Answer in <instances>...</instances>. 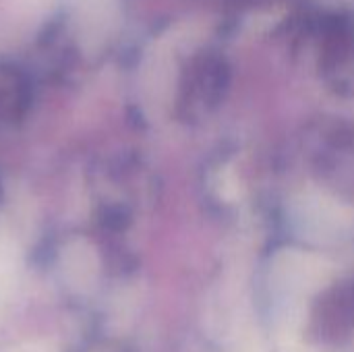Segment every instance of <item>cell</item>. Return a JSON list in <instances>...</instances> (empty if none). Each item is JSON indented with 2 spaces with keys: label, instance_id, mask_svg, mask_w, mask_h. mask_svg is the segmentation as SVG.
I'll use <instances>...</instances> for the list:
<instances>
[{
  "label": "cell",
  "instance_id": "1",
  "mask_svg": "<svg viewBox=\"0 0 354 352\" xmlns=\"http://www.w3.org/2000/svg\"><path fill=\"white\" fill-rule=\"evenodd\" d=\"M232 352H268L263 342L259 340L257 332L253 330H239L236 334V340H234V346H232Z\"/></svg>",
  "mask_w": 354,
  "mask_h": 352
},
{
  "label": "cell",
  "instance_id": "2",
  "mask_svg": "<svg viewBox=\"0 0 354 352\" xmlns=\"http://www.w3.org/2000/svg\"><path fill=\"white\" fill-rule=\"evenodd\" d=\"M12 268H15V253L8 245L0 243V286H2V282H6Z\"/></svg>",
  "mask_w": 354,
  "mask_h": 352
}]
</instances>
